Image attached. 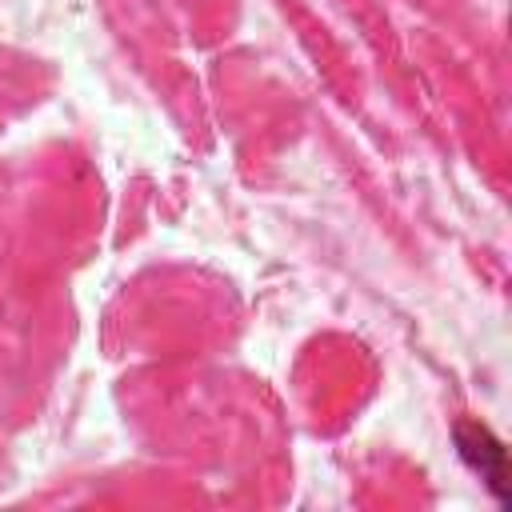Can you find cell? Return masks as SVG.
<instances>
[{
  "mask_svg": "<svg viewBox=\"0 0 512 512\" xmlns=\"http://www.w3.org/2000/svg\"><path fill=\"white\" fill-rule=\"evenodd\" d=\"M456 448H460V460L488 484V492L508 504V452L504 444L476 420H464L456 424Z\"/></svg>",
  "mask_w": 512,
  "mask_h": 512,
  "instance_id": "1",
  "label": "cell"
}]
</instances>
